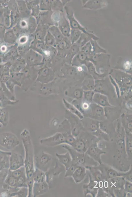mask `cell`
I'll use <instances>...</instances> for the list:
<instances>
[{
	"instance_id": "cell-1",
	"label": "cell",
	"mask_w": 132,
	"mask_h": 197,
	"mask_svg": "<svg viewBox=\"0 0 132 197\" xmlns=\"http://www.w3.org/2000/svg\"><path fill=\"white\" fill-rule=\"evenodd\" d=\"M22 141L25 150V172L27 180L28 187L31 190L33 188L34 181L33 174L34 172V158L33 146L30 139L29 131L25 129L21 133Z\"/></svg>"
},
{
	"instance_id": "cell-2",
	"label": "cell",
	"mask_w": 132,
	"mask_h": 197,
	"mask_svg": "<svg viewBox=\"0 0 132 197\" xmlns=\"http://www.w3.org/2000/svg\"><path fill=\"white\" fill-rule=\"evenodd\" d=\"M62 147L70 153L72 157V163L77 164L78 165L83 166L86 168H88L87 162L90 165H97L98 162L89 156L86 153H81L78 152L73 148H71L68 145H64Z\"/></svg>"
},
{
	"instance_id": "cell-3",
	"label": "cell",
	"mask_w": 132,
	"mask_h": 197,
	"mask_svg": "<svg viewBox=\"0 0 132 197\" xmlns=\"http://www.w3.org/2000/svg\"><path fill=\"white\" fill-rule=\"evenodd\" d=\"M40 144L47 147H53L65 144V138L62 133H56L49 137L40 140Z\"/></svg>"
},
{
	"instance_id": "cell-4",
	"label": "cell",
	"mask_w": 132,
	"mask_h": 197,
	"mask_svg": "<svg viewBox=\"0 0 132 197\" xmlns=\"http://www.w3.org/2000/svg\"><path fill=\"white\" fill-rule=\"evenodd\" d=\"M86 153L99 164H101V156L105 154L106 153L99 148L97 145V142L96 141L89 147Z\"/></svg>"
},
{
	"instance_id": "cell-5",
	"label": "cell",
	"mask_w": 132,
	"mask_h": 197,
	"mask_svg": "<svg viewBox=\"0 0 132 197\" xmlns=\"http://www.w3.org/2000/svg\"><path fill=\"white\" fill-rule=\"evenodd\" d=\"M91 141V139L84 137H80L76 139L72 147L73 149L80 153H86L89 147L92 144H90Z\"/></svg>"
},
{
	"instance_id": "cell-6",
	"label": "cell",
	"mask_w": 132,
	"mask_h": 197,
	"mask_svg": "<svg viewBox=\"0 0 132 197\" xmlns=\"http://www.w3.org/2000/svg\"><path fill=\"white\" fill-rule=\"evenodd\" d=\"M24 159L22 155L14 153L11 154L10 159V170L19 169L24 166Z\"/></svg>"
},
{
	"instance_id": "cell-7",
	"label": "cell",
	"mask_w": 132,
	"mask_h": 197,
	"mask_svg": "<svg viewBox=\"0 0 132 197\" xmlns=\"http://www.w3.org/2000/svg\"><path fill=\"white\" fill-rule=\"evenodd\" d=\"M53 78V71L48 68H44L39 72L36 81L42 84H47L52 81Z\"/></svg>"
},
{
	"instance_id": "cell-8",
	"label": "cell",
	"mask_w": 132,
	"mask_h": 197,
	"mask_svg": "<svg viewBox=\"0 0 132 197\" xmlns=\"http://www.w3.org/2000/svg\"><path fill=\"white\" fill-rule=\"evenodd\" d=\"M4 146L8 150H12L19 144V142L17 136L12 133H8L4 135Z\"/></svg>"
},
{
	"instance_id": "cell-9",
	"label": "cell",
	"mask_w": 132,
	"mask_h": 197,
	"mask_svg": "<svg viewBox=\"0 0 132 197\" xmlns=\"http://www.w3.org/2000/svg\"><path fill=\"white\" fill-rule=\"evenodd\" d=\"M49 189V185L46 181L38 183L34 182L32 194L34 197L38 196L46 193Z\"/></svg>"
},
{
	"instance_id": "cell-10",
	"label": "cell",
	"mask_w": 132,
	"mask_h": 197,
	"mask_svg": "<svg viewBox=\"0 0 132 197\" xmlns=\"http://www.w3.org/2000/svg\"><path fill=\"white\" fill-rule=\"evenodd\" d=\"M86 175V169L83 166L79 165L75 170L72 177L76 183H80L83 181Z\"/></svg>"
},
{
	"instance_id": "cell-11",
	"label": "cell",
	"mask_w": 132,
	"mask_h": 197,
	"mask_svg": "<svg viewBox=\"0 0 132 197\" xmlns=\"http://www.w3.org/2000/svg\"><path fill=\"white\" fill-rule=\"evenodd\" d=\"M60 169L61 168L57 164L55 167L51 169H50L48 170H47L46 172H45L46 181L48 184L49 188L50 186L53 183L54 179L55 177L58 176L62 172Z\"/></svg>"
},
{
	"instance_id": "cell-12",
	"label": "cell",
	"mask_w": 132,
	"mask_h": 197,
	"mask_svg": "<svg viewBox=\"0 0 132 197\" xmlns=\"http://www.w3.org/2000/svg\"><path fill=\"white\" fill-rule=\"evenodd\" d=\"M56 157H57L60 163L63 165L65 167L66 170L70 167L72 164V157L68 152L64 154H60L57 153Z\"/></svg>"
},
{
	"instance_id": "cell-13",
	"label": "cell",
	"mask_w": 132,
	"mask_h": 197,
	"mask_svg": "<svg viewBox=\"0 0 132 197\" xmlns=\"http://www.w3.org/2000/svg\"><path fill=\"white\" fill-rule=\"evenodd\" d=\"M37 163L38 165H40L43 167L46 166L52 160V157L51 155L48 153L43 152L40 155L39 157H38Z\"/></svg>"
},
{
	"instance_id": "cell-14",
	"label": "cell",
	"mask_w": 132,
	"mask_h": 197,
	"mask_svg": "<svg viewBox=\"0 0 132 197\" xmlns=\"http://www.w3.org/2000/svg\"><path fill=\"white\" fill-rule=\"evenodd\" d=\"M33 180L34 183H41L46 181V175L44 171L38 168H35L33 174Z\"/></svg>"
},
{
	"instance_id": "cell-15",
	"label": "cell",
	"mask_w": 132,
	"mask_h": 197,
	"mask_svg": "<svg viewBox=\"0 0 132 197\" xmlns=\"http://www.w3.org/2000/svg\"><path fill=\"white\" fill-rule=\"evenodd\" d=\"M59 25L60 31L64 36L68 37L70 36V26L68 21L65 19L63 18L62 19Z\"/></svg>"
},
{
	"instance_id": "cell-16",
	"label": "cell",
	"mask_w": 132,
	"mask_h": 197,
	"mask_svg": "<svg viewBox=\"0 0 132 197\" xmlns=\"http://www.w3.org/2000/svg\"><path fill=\"white\" fill-rule=\"evenodd\" d=\"M94 102L103 107L110 106L107 97L99 94H95L94 96Z\"/></svg>"
},
{
	"instance_id": "cell-17",
	"label": "cell",
	"mask_w": 132,
	"mask_h": 197,
	"mask_svg": "<svg viewBox=\"0 0 132 197\" xmlns=\"http://www.w3.org/2000/svg\"><path fill=\"white\" fill-rule=\"evenodd\" d=\"M68 18L70 21L71 27L73 29H76L80 30V31H82L85 33H88L86 31L84 28L82 27V26L79 24L73 16V12L71 13L70 14L68 15Z\"/></svg>"
},
{
	"instance_id": "cell-18",
	"label": "cell",
	"mask_w": 132,
	"mask_h": 197,
	"mask_svg": "<svg viewBox=\"0 0 132 197\" xmlns=\"http://www.w3.org/2000/svg\"><path fill=\"white\" fill-rule=\"evenodd\" d=\"M82 32L78 29H73L71 30L70 33L71 44H73L79 39L81 36Z\"/></svg>"
},
{
	"instance_id": "cell-19",
	"label": "cell",
	"mask_w": 132,
	"mask_h": 197,
	"mask_svg": "<svg viewBox=\"0 0 132 197\" xmlns=\"http://www.w3.org/2000/svg\"><path fill=\"white\" fill-rule=\"evenodd\" d=\"M22 187L28 188L27 180L25 174L17 179V188Z\"/></svg>"
},
{
	"instance_id": "cell-20",
	"label": "cell",
	"mask_w": 132,
	"mask_h": 197,
	"mask_svg": "<svg viewBox=\"0 0 132 197\" xmlns=\"http://www.w3.org/2000/svg\"><path fill=\"white\" fill-rule=\"evenodd\" d=\"M126 151L127 154L130 158H132V137L127 136L125 141Z\"/></svg>"
},
{
	"instance_id": "cell-21",
	"label": "cell",
	"mask_w": 132,
	"mask_h": 197,
	"mask_svg": "<svg viewBox=\"0 0 132 197\" xmlns=\"http://www.w3.org/2000/svg\"><path fill=\"white\" fill-rule=\"evenodd\" d=\"M10 171V175L16 179L18 178L21 175L25 174L24 166L18 170Z\"/></svg>"
},
{
	"instance_id": "cell-22",
	"label": "cell",
	"mask_w": 132,
	"mask_h": 197,
	"mask_svg": "<svg viewBox=\"0 0 132 197\" xmlns=\"http://www.w3.org/2000/svg\"><path fill=\"white\" fill-rule=\"evenodd\" d=\"M27 194H29V190L27 187H22L19 191L12 193L11 194V196L24 197L27 196Z\"/></svg>"
},
{
	"instance_id": "cell-23",
	"label": "cell",
	"mask_w": 132,
	"mask_h": 197,
	"mask_svg": "<svg viewBox=\"0 0 132 197\" xmlns=\"http://www.w3.org/2000/svg\"><path fill=\"white\" fill-rule=\"evenodd\" d=\"M50 29L51 33L55 36L56 40L60 42L61 41L64 37L62 36L61 32L57 27H52Z\"/></svg>"
},
{
	"instance_id": "cell-24",
	"label": "cell",
	"mask_w": 132,
	"mask_h": 197,
	"mask_svg": "<svg viewBox=\"0 0 132 197\" xmlns=\"http://www.w3.org/2000/svg\"><path fill=\"white\" fill-rule=\"evenodd\" d=\"M94 82L92 80H88L84 82L83 84L84 89L88 91H91L94 89Z\"/></svg>"
},
{
	"instance_id": "cell-25",
	"label": "cell",
	"mask_w": 132,
	"mask_h": 197,
	"mask_svg": "<svg viewBox=\"0 0 132 197\" xmlns=\"http://www.w3.org/2000/svg\"><path fill=\"white\" fill-rule=\"evenodd\" d=\"M79 165L77 164H72L68 169L66 170V172L65 175V177H72V175L75 170Z\"/></svg>"
},
{
	"instance_id": "cell-26",
	"label": "cell",
	"mask_w": 132,
	"mask_h": 197,
	"mask_svg": "<svg viewBox=\"0 0 132 197\" xmlns=\"http://www.w3.org/2000/svg\"><path fill=\"white\" fill-rule=\"evenodd\" d=\"M107 172V173L108 176L109 178H114V177L122 176L123 175H125L127 174V173L126 174H121L120 173L116 172L115 170L111 168H109V170H108V172Z\"/></svg>"
},
{
	"instance_id": "cell-27",
	"label": "cell",
	"mask_w": 132,
	"mask_h": 197,
	"mask_svg": "<svg viewBox=\"0 0 132 197\" xmlns=\"http://www.w3.org/2000/svg\"><path fill=\"white\" fill-rule=\"evenodd\" d=\"M8 183L11 188H17V179L10 175L8 179Z\"/></svg>"
},
{
	"instance_id": "cell-28",
	"label": "cell",
	"mask_w": 132,
	"mask_h": 197,
	"mask_svg": "<svg viewBox=\"0 0 132 197\" xmlns=\"http://www.w3.org/2000/svg\"><path fill=\"white\" fill-rule=\"evenodd\" d=\"M94 95V92L92 91H88L87 92L84 93V98L86 99V101L89 102H92Z\"/></svg>"
},
{
	"instance_id": "cell-29",
	"label": "cell",
	"mask_w": 132,
	"mask_h": 197,
	"mask_svg": "<svg viewBox=\"0 0 132 197\" xmlns=\"http://www.w3.org/2000/svg\"><path fill=\"white\" fill-rule=\"evenodd\" d=\"M97 107L94 108V110H93V113H94V115L96 117H99L101 115H102L103 114V110L102 108L101 107H99V106H97Z\"/></svg>"
},
{
	"instance_id": "cell-30",
	"label": "cell",
	"mask_w": 132,
	"mask_h": 197,
	"mask_svg": "<svg viewBox=\"0 0 132 197\" xmlns=\"http://www.w3.org/2000/svg\"><path fill=\"white\" fill-rule=\"evenodd\" d=\"M64 102L65 103V104L66 106V107L68 108L69 109H70L71 111L73 112L74 113L77 114L78 115L80 118H83V117L81 116V115L80 112L78 111V110L75 109V108L73 107V106L71 105L70 103H67L66 101L64 100Z\"/></svg>"
},
{
	"instance_id": "cell-31",
	"label": "cell",
	"mask_w": 132,
	"mask_h": 197,
	"mask_svg": "<svg viewBox=\"0 0 132 197\" xmlns=\"http://www.w3.org/2000/svg\"><path fill=\"white\" fill-rule=\"evenodd\" d=\"M79 47L77 44H74L71 47L70 51V57H74L79 51Z\"/></svg>"
},
{
	"instance_id": "cell-32",
	"label": "cell",
	"mask_w": 132,
	"mask_h": 197,
	"mask_svg": "<svg viewBox=\"0 0 132 197\" xmlns=\"http://www.w3.org/2000/svg\"><path fill=\"white\" fill-rule=\"evenodd\" d=\"M90 102L86 101H84L82 103V109L84 111H88L90 109L91 107Z\"/></svg>"
},
{
	"instance_id": "cell-33",
	"label": "cell",
	"mask_w": 132,
	"mask_h": 197,
	"mask_svg": "<svg viewBox=\"0 0 132 197\" xmlns=\"http://www.w3.org/2000/svg\"><path fill=\"white\" fill-rule=\"evenodd\" d=\"M131 182L128 180L125 182V189L129 193H132V183Z\"/></svg>"
},
{
	"instance_id": "cell-34",
	"label": "cell",
	"mask_w": 132,
	"mask_h": 197,
	"mask_svg": "<svg viewBox=\"0 0 132 197\" xmlns=\"http://www.w3.org/2000/svg\"><path fill=\"white\" fill-rule=\"evenodd\" d=\"M45 31H44V30H42V29H40L36 33L37 37L39 39H42L45 35Z\"/></svg>"
},
{
	"instance_id": "cell-35",
	"label": "cell",
	"mask_w": 132,
	"mask_h": 197,
	"mask_svg": "<svg viewBox=\"0 0 132 197\" xmlns=\"http://www.w3.org/2000/svg\"><path fill=\"white\" fill-rule=\"evenodd\" d=\"M46 42L48 44H53L54 42V38L50 34H49L47 35Z\"/></svg>"
},
{
	"instance_id": "cell-36",
	"label": "cell",
	"mask_w": 132,
	"mask_h": 197,
	"mask_svg": "<svg viewBox=\"0 0 132 197\" xmlns=\"http://www.w3.org/2000/svg\"><path fill=\"white\" fill-rule=\"evenodd\" d=\"M124 67L125 70H130L131 68V63L129 60H126L124 62Z\"/></svg>"
},
{
	"instance_id": "cell-37",
	"label": "cell",
	"mask_w": 132,
	"mask_h": 197,
	"mask_svg": "<svg viewBox=\"0 0 132 197\" xmlns=\"http://www.w3.org/2000/svg\"><path fill=\"white\" fill-rule=\"evenodd\" d=\"M82 92L81 90H77L74 92V96L77 98H80L82 96Z\"/></svg>"
},
{
	"instance_id": "cell-38",
	"label": "cell",
	"mask_w": 132,
	"mask_h": 197,
	"mask_svg": "<svg viewBox=\"0 0 132 197\" xmlns=\"http://www.w3.org/2000/svg\"><path fill=\"white\" fill-rule=\"evenodd\" d=\"M27 37L23 36L21 38L20 41H20V42L21 43H22V44H23V43H25L26 42H27Z\"/></svg>"
}]
</instances>
